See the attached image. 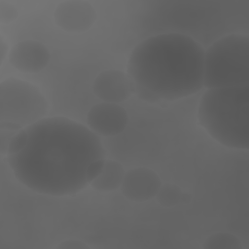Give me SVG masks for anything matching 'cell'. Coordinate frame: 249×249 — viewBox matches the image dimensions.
Returning <instances> with one entry per match:
<instances>
[{"label":"cell","mask_w":249,"mask_h":249,"mask_svg":"<svg viewBox=\"0 0 249 249\" xmlns=\"http://www.w3.org/2000/svg\"><path fill=\"white\" fill-rule=\"evenodd\" d=\"M26 147L7 157L16 178L28 189L49 196H69L87 185V171L105 158L97 134L66 117H45L26 127Z\"/></svg>","instance_id":"cell-1"},{"label":"cell","mask_w":249,"mask_h":249,"mask_svg":"<svg viewBox=\"0 0 249 249\" xmlns=\"http://www.w3.org/2000/svg\"><path fill=\"white\" fill-rule=\"evenodd\" d=\"M204 49L190 36L162 33L140 42L127 61L134 87L147 89L158 101L178 100L203 87Z\"/></svg>","instance_id":"cell-2"},{"label":"cell","mask_w":249,"mask_h":249,"mask_svg":"<svg viewBox=\"0 0 249 249\" xmlns=\"http://www.w3.org/2000/svg\"><path fill=\"white\" fill-rule=\"evenodd\" d=\"M249 85L209 89L201 96L197 117L207 133L223 146L248 149Z\"/></svg>","instance_id":"cell-3"},{"label":"cell","mask_w":249,"mask_h":249,"mask_svg":"<svg viewBox=\"0 0 249 249\" xmlns=\"http://www.w3.org/2000/svg\"><path fill=\"white\" fill-rule=\"evenodd\" d=\"M249 85V37L229 34L204 53L203 87L207 89Z\"/></svg>","instance_id":"cell-4"},{"label":"cell","mask_w":249,"mask_h":249,"mask_svg":"<svg viewBox=\"0 0 249 249\" xmlns=\"http://www.w3.org/2000/svg\"><path fill=\"white\" fill-rule=\"evenodd\" d=\"M48 103L33 84L9 77L0 83V130L18 131L45 118Z\"/></svg>","instance_id":"cell-5"},{"label":"cell","mask_w":249,"mask_h":249,"mask_svg":"<svg viewBox=\"0 0 249 249\" xmlns=\"http://www.w3.org/2000/svg\"><path fill=\"white\" fill-rule=\"evenodd\" d=\"M86 121L88 127L98 136H115L126 128L128 114L118 103L101 102L89 110Z\"/></svg>","instance_id":"cell-6"},{"label":"cell","mask_w":249,"mask_h":249,"mask_svg":"<svg viewBox=\"0 0 249 249\" xmlns=\"http://www.w3.org/2000/svg\"><path fill=\"white\" fill-rule=\"evenodd\" d=\"M57 26L67 32H84L96 21L94 7L84 0H67L59 3L53 13Z\"/></svg>","instance_id":"cell-7"},{"label":"cell","mask_w":249,"mask_h":249,"mask_svg":"<svg viewBox=\"0 0 249 249\" xmlns=\"http://www.w3.org/2000/svg\"><path fill=\"white\" fill-rule=\"evenodd\" d=\"M161 186L160 176L147 167H136L124 173L121 184L123 196L134 202H144L156 196Z\"/></svg>","instance_id":"cell-8"},{"label":"cell","mask_w":249,"mask_h":249,"mask_svg":"<svg viewBox=\"0 0 249 249\" xmlns=\"http://www.w3.org/2000/svg\"><path fill=\"white\" fill-rule=\"evenodd\" d=\"M49 49L39 41L23 40L12 47L8 53L10 64L23 73H37L49 63Z\"/></svg>","instance_id":"cell-9"},{"label":"cell","mask_w":249,"mask_h":249,"mask_svg":"<svg viewBox=\"0 0 249 249\" xmlns=\"http://www.w3.org/2000/svg\"><path fill=\"white\" fill-rule=\"evenodd\" d=\"M93 93L104 102L120 103L127 100L134 92L130 77L120 70H105L93 81Z\"/></svg>","instance_id":"cell-10"},{"label":"cell","mask_w":249,"mask_h":249,"mask_svg":"<svg viewBox=\"0 0 249 249\" xmlns=\"http://www.w3.org/2000/svg\"><path fill=\"white\" fill-rule=\"evenodd\" d=\"M122 164L114 160H106L101 173L90 183L91 187L100 192H111L121 187L124 176Z\"/></svg>","instance_id":"cell-11"},{"label":"cell","mask_w":249,"mask_h":249,"mask_svg":"<svg viewBox=\"0 0 249 249\" xmlns=\"http://www.w3.org/2000/svg\"><path fill=\"white\" fill-rule=\"evenodd\" d=\"M157 201L164 207H173L180 202L188 203L190 200L189 194L182 191V189L172 183L161 184L156 195Z\"/></svg>","instance_id":"cell-12"},{"label":"cell","mask_w":249,"mask_h":249,"mask_svg":"<svg viewBox=\"0 0 249 249\" xmlns=\"http://www.w3.org/2000/svg\"><path fill=\"white\" fill-rule=\"evenodd\" d=\"M204 249H241L238 237L228 232H217L210 235L204 242Z\"/></svg>","instance_id":"cell-13"},{"label":"cell","mask_w":249,"mask_h":249,"mask_svg":"<svg viewBox=\"0 0 249 249\" xmlns=\"http://www.w3.org/2000/svg\"><path fill=\"white\" fill-rule=\"evenodd\" d=\"M28 138H29V134H28V130L27 128H22L20 130H18L11 139L9 146H8V150H7V155H15L19 153L20 151H22L27 143H28Z\"/></svg>","instance_id":"cell-14"},{"label":"cell","mask_w":249,"mask_h":249,"mask_svg":"<svg viewBox=\"0 0 249 249\" xmlns=\"http://www.w3.org/2000/svg\"><path fill=\"white\" fill-rule=\"evenodd\" d=\"M18 16V12L13 4L5 1L0 2V21L2 23H11L17 19Z\"/></svg>","instance_id":"cell-15"},{"label":"cell","mask_w":249,"mask_h":249,"mask_svg":"<svg viewBox=\"0 0 249 249\" xmlns=\"http://www.w3.org/2000/svg\"><path fill=\"white\" fill-rule=\"evenodd\" d=\"M105 160H106L105 158L96 160L89 166L87 171V180L89 184H90L101 173L105 164Z\"/></svg>","instance_id":"cell-16"},{"label":"cell","mask_w":249,"mask_h":249,"mask_svg":"<svg viewBox=\"0 0 249 249\" xmlns=\"http://www.w3.org/2000/svg\"><path fill=\"white\" fill-rule=\"evenodd\" d=\"M17 132L16 131H9V130H1V132H0V152H1L2 155L7 154L9 143H10L12 137Z\"/></svg>","instance_id":"cell-17"},{"label":"cell","mask_w":249,"mask_h":249,"mask_svg":"<svg viewBox=\"0 0 249 249\" xmlns=\"http://www.w3.org/2000/svg\"><path fill=\"white\" fill-rule=\"evenodd\" d=\"M57 249H87L89 246L80 240H65L56 246Z\"/></svg>","instance_id":"cell-18"},{"label":"cell","mask_w":249,"mask_h":249,"mask_svg":"<svg viewBox=\"0 0 249 249\" xmlns=\"http://www.w3.org/2000/svg\"><path fill=\"white\" fill-rule=\"evenodd\" d=\"M8 45L6 44L3 37L0 38V61L3 62L6 55L8 54Z\"/></svg>","instance_id":"cell-19"}]
</instances>
